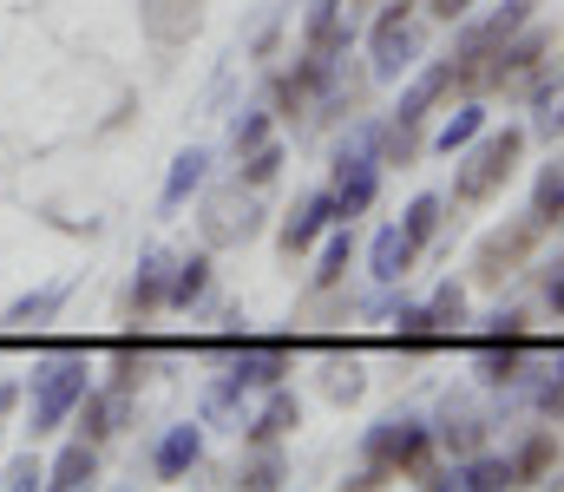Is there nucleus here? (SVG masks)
<instances>
[{"label":"nucleus","instance_id":"1","mask_svg":"<svg viewBox=\"0 0 564 492\" xmlns=\"http://www.w3.org/2000/svg\"><path fill=\"white\" fill-rule=\"evenodd\" d=\"M519 158H525V125H499V132H479V139L466 145L459 171H453V204H459V210H479V204H492V197L512 184Z\"/></svg>","mask_w":564,"mask_h":492},{"label":"nucleus","instance_id":"2","mask_svg":"<svg viewBox=\"0 0 564 492\" xmlns=\"http://www.w3.org/2000/svg\"><path fill=\"white\" fill-rule=\"evenodd\" d=\"M361 453H368V467H381L388 480H394V473H408V480H421V486H426V480L440 473V467H433V427H426V420H414V414L368 427Z\"/></svg>","mask_w":564,"mask_h":492},{"label":"nucleus","instance_id":"3","mask_svg":"<svg viewBox=\"0 0 564 492\" xmlns=\"http://www.w3.org/2000/svg\"><path fill=\"white\" fill-rule=\"evenodd\" d=\"M86 354L73 348V354H53V361H40L33 368V407H26V427H33V440L40 434H53L79 401H86Z\"/></svg>","mask_w":564,"mask_h":492},{"label":"nucleus","instance_id":"4","mask_svg":"<svg viewBox=\"0 0 564 492\" xmlns=\"http://www.w3.org/2000/svg\"><path fill=\"white\" fill-rule=\"evenodd\" d=\"M558 40L545 33V26H519L512 40H499L492 53H486V66H479V92H519V86H532V79H545V53H552Z\"/></svg>","mask_w":564,"mask_h":492},{"label":"nucleus","instance_id":"5","mask_svg":"<svg viewBox=\"0 0 564 492\" xmlns=\"http://www.w3.org/2000/svg\"><path fill=\"white\" fill-rule=\"evenodd\" d=\"M539 237H545V223H539L532 210L512 217V223H499V230H486L479 250H473V283H479V289H506V276L525 270V256L539 250Z\"/></svg>","mask_w":564,"mask_h":492},{"label":"nucleus","instance_id":"6","mask_svg":"<svg viewBox=\"0 0 564 492\" xmlns=\"http://www.w3.org/2000/svg\"><path fill=\"white\" fill-rule=\"evenodd\" d=\"M368 73L375 79H401L414 59H421V0H388L375 33H368Z\"/></svg>","mask_w":564,"mask_h":492},{"label":"nucleus","instance_id":"7","mask_svg":"<svg viewBox=\"0 0 564 492\" xmlns=\"http://www.w3.org/2000/svg\"><path fill=\"white\" fill-rule=\"evenodd\" d=\"M237 361H230V374L243 381V387H282V374H295V341L289 335H276V341H237L230 348Z\"/></svg>","mask_w":564,"mask_h":492},{"label":"nucleus","instance_id":"8","mask_svg":"<svg viewBox=\"0 0 564 492\" xmlns=\"http://www.w3.org/2000/svg\"><path fill=\"white\" fill-rule=\"evenodd\" d=\"M257 197H250V184H237V190H217L210 204H204V243H250L257 237Z\"/></svg>","mask_w":564,"mask_h":492},{"label":"nucleus","instance_id":"9","mask_svg":"<svg viewBox=\"0 0 564 492\" xmlns=\"http://www.w3.org/2000/svg\"><path fill=\"white\" fill-rule=\"evenodd\" d=\"M139 20H144V33H151V46L177 53V46L197 40V26H204V0H139Z\"/></svg>","mask_w":564,"mask_h":492},{"label":"nucleus","instance_id":"10","mask_svg":"<svg viewBox=\"0 0 564 492\" xmlns=\"http://www.w3.org/2000/svg\"><path fill=\"white\" fill-rule=\"evenodd\" d=\"M328 223H341L335 217V197L328 190H308L289 217H282V230H276V250L282 256H302V250H315L322 237H328Z\"/></svg>","mask_w":564,"mask_h":492},{"label":"nucleus","instance_id":"11","mask_svg":"<svg viewBox=\"0 0 564 492\" xmlns=\"http://www.w3.org/2000/svg\"><path fill=\"white\" fill-rule=\"evenodd\" d=\"M79 414V440H112L119 427H126V414H132V387H86V401L73 407Z\"/></svg>","mask_w":564,"mask_h":492},{"label":"nucleus","instance_id":"12","mask_svg":"<svg viewBox=\"0 0 564 492\" xmlns=\"http://www.w3.org/2000/svg\"><path fill=\"white\" fill-rule=\"evenodd\" d=\"M446 92H453V59H433L414 86H401V99H394L388 125H421V119L440 106V99H446Z\"/></svg>","mask_w":564,"mask_h":492},{"label":"nucleus","instance_id":"13","mask_svg":"<svg viewBox=\"0 0 564 492\" xmlns=\"http://www.w3.org/2000/svg\"><path fill=\"white\" fill-rule=\"evenodd\" d=\"M197 460H204V420H177V427L151 447V473H158V480H184Z\"/></svg>","mask_w":564,"mask_h":492},{"label":"nucleus","instance_id":"14","mask_svg":"<svg viewBox=\"0 0 564 492\" xmlns=\"http://www.w3.org/2000/svg\"><path fill=\"white\" fill-rule=\"evenodd\" d=\"M421 263V250L408 243V230L401 223H388V230H375V243H368V276L381 283V289H394L408 270Z\"/></svg>","mask_w":564,"mask_h":492},{"label":"nucleus","instance_id":"15","mask_svg":"<svg viewBox=\"0 0 564 492\" xmlns=\"http://www.w3.org/2000/svg\"><path fill=\"white\" fill-rule=\"evenodd\" d=\"M525 354H532V341L486 335V348H479V381H486V387H512V381H525Z\"/></svg>","mask_w":564,"mask_h":492},{"label":"nucleus","instance_id":"16","mask_svg":"<svg viewBox=\"0 0 564 492\" xmlns=\"http://www.w3.org/2000/svg\"><path fill=\"white\" fill-rule=\"evenodd\" d=\"M204 177H210V152H204V145L177 152V158H171V177H164V197H158V210H184V204L204 190Z\"/></svg>","mask_w":564,"mask_h":492},{"label":"nucleus","instance_id":"17","mask_svg":"<svg viewBox=\"0 0 564 492\" xmlns=\"http://www.w3.org/2000/svg\"><path fill=\"white\" fill-rule=\"evenodd\" d=\"M295 427H302V401H295L289 387H270V407L250 420V434H243V440H250V447H276L282 434H295Z\"/></svg>","mask_w":564,"mask_h":492},{"label":"nucleus","instance_id":"18","mask_svg":"<svg viewBox=\"0 0 564 492\" xmlns=\"http://www.w3.org/2000/svg\"><path fill=\"white\" fill-rule=\"evenodd\" d=\"M164 289H171V256H164V250H144V263H139V276H132V296H126V309L144 322L151 309H164Z\"/></svg>","mask_w":564,"mask_h":492},{"label":"nucleus","instance_id":"19","mask_svg":"<svg viewBox=\"0 0 564 492\" xmlns=\"http://www.w3.org/2000/svg\"><path fill=\"white\" fill-rule=\"evenodd\" d=\"M558 467V427H539L519 453H512V486H539Z\"/></svg>","mask_w":564,"mask_h":492},{"label":"nucleus","instance_id":"20","mask_svg":"<svg viewBox=\"0 0 564 492\" xmlns=\"http://www.w3.org/2000/svg\"><path fill=\"white\" fill-rule=\"evenodd\" d=\"M99 480V447L93 440H73L53 467H46V486H59V492H79V486H93Z\"/></svg>","mask_w":564,"mask_h":492},{"label":"nucleus","instance_id":"21","mask_svg":"<svg viewBox=\"0 0 564 492\" xmlns=\"http://www.w3.org/2000/svg\"><path fill=\"white\" fill-rule=\"evenodd\" d=\"M446 486H459V492H499V486H512V460H492V453H466V460L446 473Z\"/></svg>","mask_w":564,"mask_h":492},{"label":"nucleus","instance_id":"22","mask_svg":"<svg viewBox=\"0 0 564 492\" xmlns=\"http://www.w3.org/2000/svg\"><path fill=\"white\" fill-rule=\"evenodd\" d=\"M204 289H210V256H177L171 263L164 309H191V303H204Z\"/></svg>","mask_w":564,"mask_h":492},{"label":"nucleus","instance_id":"23","mask_svg":"<svg viewBox=\"0 0 564 492\" xmlns=\"http://www.w3.org/2000/svg\"><path fill=\"white\" fill-rule=\"evenodd\" d=\"M355 263V223H328V243H322V263H315V289H335Z\"/></svg>","mask_w":564,"mask_h":492},{"label":"nucleus","instance_id":"24","mask_svg":"<svg viewBox=\"0 0 564 492\" xmlns=\"http://www.w3.org/2000/svg\"><path fill=\"white\" fill-rule=\"evenodd\" d=\"M479 132H486V106H473V99H466V106H459V112H446V125L433 132V152H446V158H453V152H466Z\"/></svg>","mask_w":564,"mask_h":492},{"label":"nucleus","instance_id":"25","mask_svg":"<svg viewBox=\"0 0 564 492\" xmlns=\"http://www.w3.org/2000/svg\"><path fill=\"white\" fill-rule=\"evenodd\" d=\"M532 217H539L545 230L564 223V158H552L545 171H539V184H532Z\"/></svg>","mask_w":564,"mask_h":492},{"label":"nucleus","instance_id":"26","mask_svg":"<svg viewBox=\"0 0 564 492\" xmlns=\"http://www.w3.org/2000/svg\"><path fill=\"white\" fill-rule=\"evenodd\" d=\"M59 303H66V283H46V289L20 296V303L7 309V322H13V328H46L53 316H59Z\"/></svg>","mask_w":564,"mask_h":492},{"label":"nucleus","instance_id":"27","mask_svg":"<svg viewBox=\"0 0 564 492\" xmlns=\"http://www.w3.org/2000/svg\"><path fill=\"white\" fill-rule=\"evenodd\" d=\"M440 210H446V197H433V190H421V197L401 210V230H408V243H414V250H426V243L440 237Z\"/></svg>","mask_w":564,"mask_h":492},{"label":"nucleus","instance_id":"28","mask_svg":"<svg viewBox=\"0 0 564 492\" xmlns=\"http://www.w3.org/2000/svg\"><path fill=\"white\" fill-rule=\"evenodd\" d=\"M433 440H440L453 460H466V453H479V447H486V420H473V414H446Z\"/></svg>","mask_w":564,"mask_h":492},{"label":"nucleus","instance_id":"29","mask_svg":"<svg viewBox=\"0 0 564 492\" xmlns=\"http://www.w3.org/2000/svg\"><path fill=\"white\" fill-rule=\"evenodd\" d=\"M421 309H426V322L440 328V335H453V328L466 322V289H459V283H440Z\"/></svg>","mask_w":564,"mask_h":492},{"label":"nucleus","instance_id":"30","mask_svg":"<svg viewBox=\"0 0 564 492\" xmlns=\"http://www.w3.org/2000/svg\"><path fill=\"white\" fill-rule=\"evenodd\" d=\"M282 177V145H257V152H243V171H237V184H250V190H263V184H276Z\"/></svg>","mask_w":564,"mask_h":492},{"label":"nucleus","instance_id":"31","mask_svg":"<svg viewBox=\"0 0 564 492\" xmlns=\"http://www.w3.org/2000/svg\"><path fill=\"white\" fill-rule=\"evenodd\" d=\"M270 119H276L270 106H250V112L230 125V145H237V158H243V152H257V145H270Z\"/></svg>","mask_w":564,"mask_h":492},{"label":"nucleus","instance_id":"32","mask_svg":"<svg viewBox=\"0 0 564 492\" xmlns=\"http://www.w3.org/2000/svg\"><path fill=\"white\" fill-rule=\"evenodd\" d=\"M237 486H257V492L282 486V453H276V447H257V460H243V467H237Z\"/></svg>","mask_w":564,"mask_h":492},{"label":"nucleus","instance_id":"33","mask_svg":"<svg viewBox=\"0 0 564 492\" xmlns=\"http://www.w3.org/2000/svg\"><path fill=\"white\" fill-rule=\"evenodd\" d=\"M322 394L341 407V401H355L361 394V361L348 354V361H328V374H322Z\"/></svg>","mask_w":564,"mask_h":492},{"label":"nucleus","instance_id":"34","mask_svg":"<svg viewBox=\"0 0 564 492\" xmlns=\"http://www.w3.org/2000/svg\"><path fill=\"white\" fill-rule=\"evenodd\" d=\"M0 486L26 492V486H46V467L33 460V453H20V460H7V473H0Z\"/></svg>","mask_w":564,"mask_h":492},{"label":"nucleus","instance_id":"35","mask_svg":"<svg viewBox=\"0 0 564 492\" xmlns=\"http://www.w3.org/2000/svg\"><path fill=\"white\" fill-rule=\"evenodd\" d=\"M486 335H506V341H532V328H525V316H519V309H499Z\"/></svg>","mask_w":564,"mask_h":492},{"label":"nucleus","instance_id":"36","mask_svg":"<svg viewBox=\"0 0 564 492\" xmlns=\"http://www.w3.org/2000/svg\"><path fill=\"white\" fill-rule=\"evenodd\" d=\"M421 13H433V20H446V26H459V20L473 13V0H421Z\"/></svg>","mask_w":564,"mask_h":492},{"label":"nucleus","instance_id":"37","mask_svg":"<svg viewBox=\"0 0 564 492\" xmlns=\"http://www.w3.org/2000/svg\"><path fill=\"white\" fill-rule=\"evenodd\" d=\"M545 309H552V316H564V263H552V270H545Z\"/></svg>","mask_w":564,"mask_h":492},{"label":"nucleus","instance_id":"38","mask_svg":"<svg viewBox=\"0 0 564 492\" xmlns=\"http://www.w3.org/2000/svg\"><path fill=\"white\" fill-rule=\"evenodd\" d=\"M552 132H564V99H558V112H552Z\"/></svg>","mask_w":564,"mask_h":492},{"label":"nucleus","instance_id":"39","mask_svg":"<svg viewBox=\"0 0 564 492\" xmlns=\"http://www.w3.org/2000/svg\"><path fill=\"white\" fill-rule=\"evenodd\" d=\"M558 86H564V73H558Z\"/></svg>","mask_w":564,"mask_h":492}]
</instances>
